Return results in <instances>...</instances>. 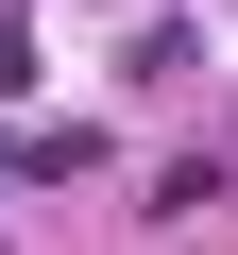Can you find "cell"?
I'll return each instance as SVG.
<instances>
[{"mask_svg": "<svg viewBox=\"0 0 238 255\" xmlns=\"http://www.w3.org/2000/svg\"><path fill=\"white\" fill-rule=\"evenodd\" d=\"M85 153H102V136H85V119H68V136H0V187H68Z\"/></svg>", "mask_w": 238, "mask_h": 255, "instance_id": "1", "label": "cell"}, {"mask_svg": "<svg viewBox=\"0 0 238 255\" xmlns=\"http://www.w3.org/2000/svg\"><path fill=\"white\" fill-rule=\"evenodd\" d=\"M17 85H34V17L0 0V102H17Z\"/></svg>", "mask_w": 238, "mask_h": 255, "instance_id": "2", "label": "cell"}]
</instances>
